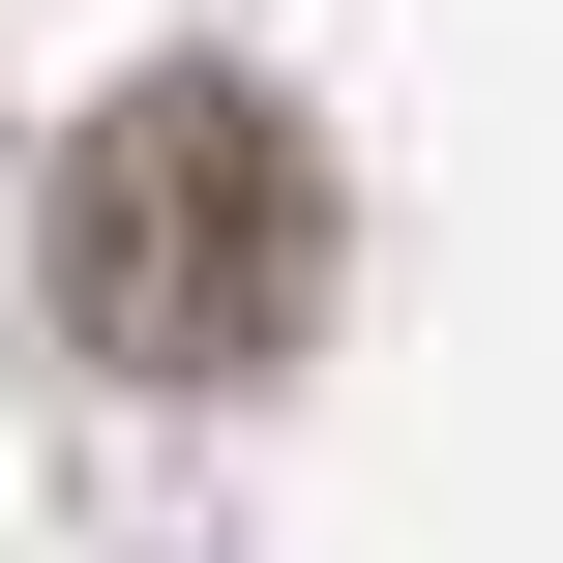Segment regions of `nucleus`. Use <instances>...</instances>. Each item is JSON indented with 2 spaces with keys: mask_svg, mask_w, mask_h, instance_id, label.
I'll list each match as a JSON object with an SVG mask.
<instances>
[{
  "mask_svg": "<svg viewBox=\"0 0 563 563\" xmlns=\"http://www.w3.org/2000/svg\"><path fill=\"white\" fill-rule=\"evenodd\" d=\"M30 297L119 386H267L327 327V148H297V89H238V59L89 89L59 119V208H30Z\"/></svg>",
  "mask_w": 563,
  "mask_h": 563,
  "instance_id": "nucleus-1",
  "label": "nucleus"
}]
</instances>
